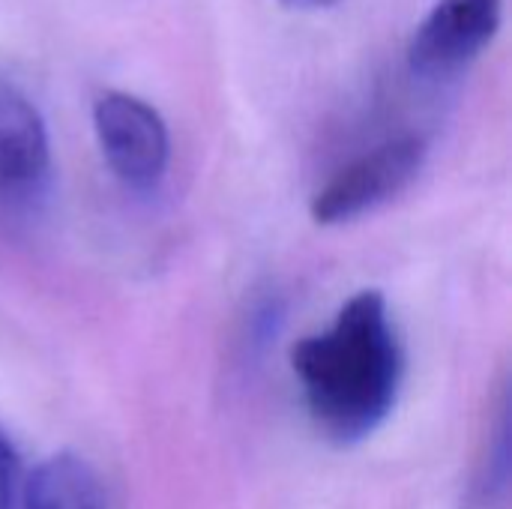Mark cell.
<instances>
[{
  "instance_id": "6da1fadb",
  "label": "cell",
  "mask_w": 512,
  "mask_h": 509,
  "mask_svg": "<svg viewBox=\"0 0 512 509\" xmlns=\"http://www.w3.org/2000/svg\"><path fill=\"white\" fill-rule=\"evenodd\" d=\"M306 414L315 429L354 447L372 438L393 414L405 378V354L381 291L354 294L315 336L291 348Z\"/></svg>"
},
{
  "instance_id": "7a4b0ae2",
  "label": "cell",
  "mask_w": 512,
  "mask_h": 509,
  "mask_svg": "<svg viewBox=\"0 0 512 509\" xmlns=\"http://www.w3.org/2000/svg\"><path fill=\"white\" fill-rule=\"evenodd\" d=\"M426 153L429 147L420 135H399L372 147L315 192L312 219L318 225H345L384 207L417 180Z\"/></svg>"
},
{
  "instance_id": "3957f363",
  "label": "cell",
  "mask_w": 512,
  "mask_h": 509,
  "mask_svg": "<svg viewBox=\"0 0 512 509\" xmlns=\"http://www.w3.org/2000/svg\"><path fill=\"white\" fill-rule=\"evenodd\" d=\"M93 129L111 174L135 192H153L171 162V138L162 114L123 90H105L93 102Z\"/></svg>"
},
{
  "instance_id": "277c9868",
  "label": "cell",
  "mask_w": 512,
  "mask_h": 509,
  "mask_svg": "<svg viewBox=\"0 0 512 509\" xmlns=\"http://www.w3.org/2000/svg\"><path fill=\"white\" fill-rule=\"evenodd\" d=\"M51 138L33 99L0 75V207L30 210L51 186Z\"/></svg>"
},
{
  "instance_id": "5b68a950",
  "label": "cell",
  "mask_w": 512,
  "mask_h": 509,
  "mask_svg": "<svg viewBox=\"0 0 512 509\" xmlns=\"http://www.w3.org/2000/svg\"><path fill=\"white\" fill-rule=\"evenodd\" d=\"M504 0H438L408 45V66L420 78H450L474 63L501 27Z\"/></svg>"
},
{
  "instance_id": "8992f818",
  "label": "cell",
  "mask_w": 512,
  "mask_h": 509,
  "mask_svg": "<svg viewBox=\"0 0 512 509\" xmlns=\"http://www.w3.org/2000/svg\"><path fill=\"white\" fill-rule=\"evenodd\" d=\"M21 509H105L93 468L75 453H54L24 480Z\"/></svg>"
},
{
  "instance_id": "52a82bcc",
  "label": "cell",
  "mask_w": 512,
  "mask_h": 509,
  "mask_svg": "<svg viewBox=\"0 0 512 509\" xmlns=\"http://www.w3.org/2000/svg\"><path fill=\"white\" fill-rule=\"evenodd\" d=\"M24 501V474H21V456L0 426V509H21Z\"/></svg>"
},
{
  "instance_id": "ba28073f",
  "label": "cell",
  "mask_w": 512,
  "mask_h": 509,
  "mask_svg": "<svg viewBox=\"0 0 512 509\" xmlns=\"http://www.w3.org/2000/svg\"><path fill=\"white\" fill-rule=\"evenodd\" d=\"M279 3L291 12H324V9H333L339 0H279Z\"/></svg>"
}]
</instances>
